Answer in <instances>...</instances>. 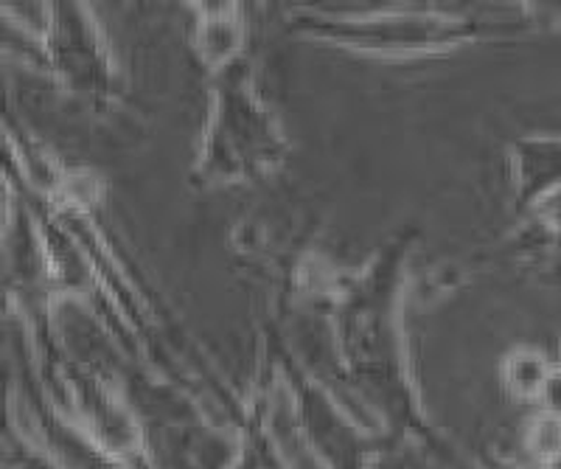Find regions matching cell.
<instances>
[{
  "label": "cell",
  "instance_id": "obj_10",
  "mask_svg": "<svg viewBox=\"0 0 561 469\" xmlns=\"http://www.w3.org/2000/svg\"><path fill=\"white\" fill-rule=\"evenodd\" d=\"M523 447L534 464L561 456V416L539 411L525 422Z\"/></svg>",
  "mask_w": 561,
  "mask_h": 469
},
{
  "label": "cell",
  "instance_id": "obj_13",
  "mask_svg": "<svg viewBox=\"0 0 561 469\" xmlns=\"http://www.w3.org/2000/svg\"><path fill=\"white\" fill-rule=\"evenodd\" d=\"M474 469H525V467H519L514 458L503 456V453L494 450V447H483V450H478V456H474Z\"/></svg>",
  "mask_w": 561,
  "mask_h": 469
},
{
  "label": "cell",
  "instance_id": "obj_11",
  "mask_svg": "<svg viewBox=\"0 0 561 469\" xmlns=\"http://www.w3.org/2000/svg\"><path fill=\"white\" fill-rule=\"evenodd\" d=\"M228 469H264L262 464V447H259V438H255V431L244 422V442H242V450L239 456L233 458Z\"/></svg>",
  "mask_w": 561,
  "mask_h": 469
},
{
  "label": "cell",
  "instance_id": "obj_9",
  "mask_svg": "<svg viewBox=\"0 0 561 469\" xmlns=\"http://www.w3.org/2000/svg\"><path fill=\"white\" fill-rule=\"evenodd\" d=\"M556 363L539 346H514L500 361V386L514 402H539Z\"/></svg>",
  "mask_w": 561,
  "mask_h": 469
},
{
  "label": "cell",
  "instance_id": "obj_2",
  "mask_svg": "<svg viewBox=\"0 0 561 469\" xmlns=\"http://www.w3.org/2000/svg\"><path fill=\"white\" fill-rule=\"evenodd\" d=\"M287 32L370 59L447 57L483 39L561 32V3H385L368 9L295 7Z\"/></svg>",
  "mask_w": 561,
  "mask_h": 469
},
{
  "label": "cell",
  "instance_id": "obj_5",
  "mask_svg": "<svg viewBox=\"0 0 561 469\" xmlns=\"http://www.w3.org/2000/svg\"><path fill=\"white\" fill-rule=\"evenodd\" d=\"M9 433L51 469H135L45 397L32 368L9 379Z\"/></svg>",
  "mask_w": 561,
  "mask_h": 469
},
{
  "label": "cell",
  "instance_id": "obj_7",
  "mask_svg": "<svg viewBox=\"0 0 561 469\" xmlns=\"http://www.w3.org/2000/svg\"><path fill=\"white\" fill-rule=\"evenodd\" d=\"M192 12V52L208 77L248 57V18L242 3H188Z\"/></svg>",
  "mask_w": 561,
  "mask_h": 469
},
{
  "label": "cell",
  "instance_id": "obj_4",
  "mask_svg": "<svg viewBox=\"0 0 561 469\" xmlns=\"http://www.w3.org/2000/svg\"><path fill=\"white\" fill-rule=\"evenodd\" d=\"M293 158V141L259 91L253 59L210 77L208 116L188 169L194 192L250 186L273 178Z\"/></svg>",
  "mask_w": 561,
  "mask_h": 469
},
{
  "label": "cell",
  "instance_id": "obj_3",
  "mask_svg": "<svg viewBox=\"0 0 561 469\" xmlns=\"http://www.w3.org/2000/svg\"><path fill=\"white\" fill-rule=\"evenodd\" d=\"M3 46L9 57L48 82L107 113L127 93V77L88 3H3Z\"/></svg>",
  "mask_w": 561,
  "mask_h": 469
},
{
  "label": "cell",
  "instance_id": "obj_6",
  "mask_svg": "<svg viewBox=\"0 0 561 469\" xmlns=\"http://www.w3.org/2000/svg\"><path fill=\"white\" fill-rule=\"evenodd\" d=\"M511 203L523 214L561 188V133H528L505 149Z\"/></svg>",
  "mask_w": 561,
  "mask_h": 469
},
{
  "label": "cell",
  "instance_id": "obj_12",
  "mask_svg": "<svg viewBox=\"0 0 561 469\" xmlns=\"http://www.w3.org/2000/svg\"><path fill=\"white\" fill-rule=\"evenodd\" d=\"M536 405H539V411L561 416V363H556L553 371H550L548 382L542 388V397H539Z\"/></svg>",
  "mask_w": 561,
  "mask_h": 469
},
{
  "label": "cell",
  "instance_id": "obj_8",
  "mask_svg": "<svg viewBox=\"0 0 561 469\" xmlns=\"http://www.w3.org/2000/svg\"><path fill=\"white\" fill-rule=\"evenodd\" d=\"M503 251L534 271H561V188L517 214Z\"/></svg>",
  "mask_w": 561,
  "mask_h": 469
},
{
  "label": "cell",
  "instance_id": "obj_14",
  "mask_svg": "<svg viewBox=\"0 0 561 469\" xmlns=\"http://www.w3.org/2000/svg\"><path fill=\"white\" fill-rule=\"evenodd\" d=\"M536 469H561V456L550 458V461H542V464H536Z\"/></svg>",
  "mask_w": 561,
  "mask_h": 469
},
{
  "label": "cell",
  "instance_id": "obj_15",
  "mask_svg": "<svg viewBox=\"0 0 561 469\" xmlns=\"http://www.w3.org/2000/svg\"><path fill=\"white\" fill-rule=\"evenodd\" d=\"M559 363H561V361H559Z\"/></svg>",
  "mask_w": 561,
  "mask_h": 469
},
{
  "label": "cell",
  "instance_id": "obj_1",
  "mask_svg": "<svg viewBox=\"0 0 561 469\" xmlns=\"http://www.w3.org/2000/svg\"><path fill=\"white\" fill-rule=\"evenodd\" d=\"M419 231L399 228L357 271L345 273L325 309V363L309 368L345 399L393 447H415L440 464H455V444L427 416L410 352L404 309L410 304Z\"/></svg>",
  "mask_w": 561,
  "mask_h": 469
}]
</instances>
